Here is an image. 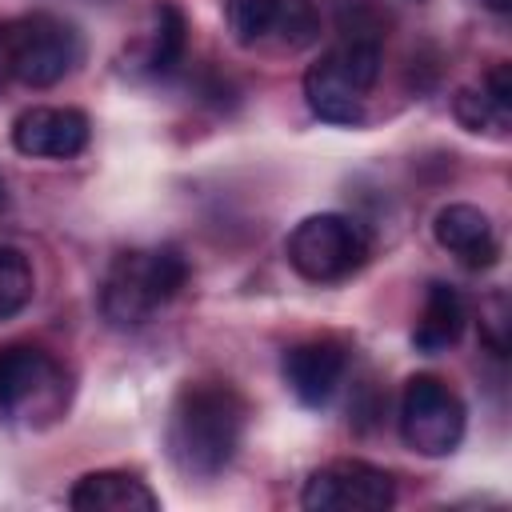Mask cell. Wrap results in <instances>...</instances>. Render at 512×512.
<instances>
[{"instance_id":"6da1fadb","label":"cell","mask_w":512,"mask_h":512,"mask_svg":"<svg viewBox=\"0 0 512 512\" xmlns=\"http://www.w3.org/2000/svg\"><path fill=\"white\" fill-rule=\"evenodd\" d=\"M248 404L228 380H188L164 424V448L180 476L188 480H212L220 476L240 444H244Z\"/></svg>"},{"instance_id":"7a4b0ae2","label":"cell","mask_w":512,"mask_h":512,"mask_svg":"<svg viewBox=\"0 0 512 512\" xmlns=\"http://www.w3.org/2000/svg\"><path fill=\"white\" fill-rule=\"evenodd\" d=\"M188 284V260L180 248H128L120 252L100 284V312L112 328H140Z\"/></svg>"},{"instance_id":"3957f363","label":"cell","mask_w":512,"mask_h":512,"mask_svg":"<svg viewBox=\"0 0 512 512\" xmlns=\"http://www.w3.org/2000/svg\"><path fill=\"white\" fill-rule=\"evenodd\" d=\"M380 40L340 36L308 72H304V100L312 116L328 124L356 128L368 116V96L380 80Z\"/></svg>"},{"instance_id":"277c9868","label":"cell","mask_w":512,"mask_h":512,"mask_svg":"<svg viewBox=\"0 0 512 512\" xmlns=\"http://www.w3.org/2000/svg\"><path fill=\"white\" fill-rule=\"evenodd\" d=\"M72 404L64 364L36 344H8L0 352V412L24 428H52Z\"/></svg>"},{"instance_id":"5b68a950","label":"cell","mask_w":512,"mask_h":512,"mask_svg":"<svg viewBox=\"0 0 512 512\" xmlns=\"http://www.w3.org/2000/svg\"><path fill=\"white\" fill-rule=\"evenodd\" d=\"M0 48H4L8 76L28 88L60 84L64 76L76 72L80 56H84L76 24H68L64 16H52V12H28V16L0 24Z\"/></svg>"},{"instance_id":"8992f818","label":"cell","mask_w":512,"mask_h":512,"mask_svg":"<svg viewBox=\"0 0 512 512\" xmlns=\"http://www.w3.org/2000/svg\"><path fill=\"white\" fill-rule=\"evenodd\" d=\"M368 252H372V240H368L364 224L344 216V212L304 216L288 232V244H284L292 272L312 280V284L348 280L352 272H360L368 264Z\"/></svg>"},{"instance_id":"52a82bcc","label":"cell","mask_w":512,"mask_h":512,"mask_svg":"<svg viewBox=\"0 0 512 512\" xmlns=\"http://www.w3.org/2000/svg\"><path fill=\"white\" fill-rule=\"evenodd\" d=\"M464 400L448 388V380L432 372H416L404 380L400 392V436L420 456H448L464 440Z\"/></svg>"},{"instance_id":"ba28073f","label":"cell","mask_w":512,"mask_h":512,"mask_svg":"<svg viewBox=\"0 0 512 512\" xmlns=\"http://www.w3.org/2000/svg\"><path fill=\"white\" fill-rule=\"evenodd\" d=\"M300 504L312 512H384L396 504V480L368 460H328L304 480Z\"/></svg>"},{"instance_id":"9c48e42d","label":"cell","mask_w":512,"mask_h":512,"mask_svg":"<svg viewBox=\"0 0 512 512\" xmlns=\"http://www.w3.org/2000/svg\"><path fill=\"white\" fill-rule=\"evenodd\" d=\"M344 372H348V348L336 336L296 340L292 348H284L280 360V376L304 408H324L344 384Z\"/></svg>"},{"instance_id":"30bf717a","label":"cell","mask_w":512,"mask_h":512,"mask_svg":"<svg viewBox=\"0 0 512 512\" xmlns=\"http://www.w3.org/2000/svg\"><path fill=\"white\" fill-rule=\"evenodd\" d=\"M92 124L80 108H56L40 104L16 116L12 124V148L32 160H72L88 148Z\"/></svg>"},{"instance_id":"8fae6325","label":"cell","mask_w":512,"mask_h":512,"mask_svg":"<svg viewBox=\"0 0 512 512\" xmlns=\"http://www.w3.org/2000/svg\"><path fill=\"white\" fill-rule=\"evenodd\" d=\"M432 236L464 268H492L496 256H500L496 228H492L488 212L476 208V204H444L432 216Z\"/></svg>"},{"instance_id":"7c38bea8","label":"cell","mask_w":512,"mask_h":512,"mask_svg":"<svg viewBox=\"0 0 512 512\" xmlns=\"http://www.w3.org/2000/svg\"><path fill=\"white\" fill-rule=\"evenodd\" d=\"M68 504L76 512H156L160 508V496L152 492V484L140 472H128V468H96V472H84L72 484Z\"/></svg>"},{"instance_id":"4fadbf2b","label":"cell","mask_w":512,"mask_h":512,"mask_svg":"<svg viewBox=\"0 0 512 512\" xmlns=\"http://www.w3.org/2000/svg\"><path fill=\"white\" fill-rule=\"evenodd\" d=\"M184 48H188V20L172 0H164L148 16V28L132 52V60H136L132 68L148 72V76H172L184 60Z\"/></svg>"},{"instance_id":"5bb4252c","label":"cell","mask_w":512,"mask_h":512,"mask_svg":"<svg viewBox=\"0 0 512 512\" xmlns=\"http://www.w3.org/2000/svg\"><path fill=\"white\" fill-rule=\"evenodd\" d=\"M464 320H468V308H464V296L444 284V280H432L428 292H424V308H420V320L412 328V344L428 356H440L448 352L460 332H464Z\"/></svg>"},{"instance_id":"9a60e30c","label":"cell","mask_w":512,"mask_h":512,"mask_svg":"<svg viewBox=\"0 0 512 512\" xmlns=\"http://www.w3.org/2000/svg\"><path fill=\"white\" fill-rule=\"evenodd\" d=\"M452 116L460 120V128L480 132V136H496L504 140L512 128V100L492 96L484 84H468L452 96Z\"/></svg>"},{"instance_id":"2e32d148","label":"cell","mask_w":512,"mask_h":512,"mask_svg":"<svg viewBox=\"0 0 512 512\" xmlns=\"http://www.w3.org/2000/svg\"><path fill=\"white\" fill-rule=\"evenodd\" d=\"M320 40V12L312 0H276L272 4V28L264 48L272 52H304Z\"/></svg>"},{"instance_id":"e0dca14e","label":"cell","mask_w":512,"mask_h":512,"mask_svg":"<svg viewBox=\"0 0 512 512\" xmlns=\"http://www.w3.org/2000/svg\"><path fill=\"white\" fill-rule=\"evenodd\" d=\"M36 292V272L20 248L0 244V320H12L16 312L28 308Z\"/></svg>"},{"instance_id":"ac0fdd59","label":"cell","mask_w":512,"mask_h":512,"mask_svg":"<svg viewBox=\"0 0 512 512\" xmlns=\"http://www.w3.org/2000/svg\"><path fill=\"white\" fill-rule=\"evenodd\" d=\"M272 4L276 0H228L224 4V24L240 48H264L268 28H272Z\"/></svg>"},{"instance_id":"d6986e66","label":"cell","mask_w":512,"mask_h":512,"mask_svg":"<svg viewBox=\"0 0 512 512\" xmlns=\"http://www.w3.org/2000/svg\"><path fill=\"white\" fill-rule=\"evenodd\" d=\"M508 296L504 292H492L488 300H480V340L488 344L492 356H504L508 352Z\"/></svg>"},{"instance_id":"ffe728a7","label":"cell","mask_w":512,"mask_h":512,"mask_svg":"<svg viewBox=\"0 0 512 512\" xmlns=\"http://www.w3.org/2000/svg\"><path fill=\"white\" fill-rule=\"evenodd\" d=\"M480 8H488V12H508L512 8V0H476Z\"/></svg>"},{"instance_id":"44dd1931","label":"cell","mask_w":512,"mask_h":512,"mask_svg":"<svg viewBox=\"0 0 512 512\" xmlns=\"http://www.w3.org/2000/svg\"><path fill=\"white\" fill-rule=\"evenodd\" d=\"M8 208V184H4V176H0V212Z\"/></svg>"},{"instance_id":"7402d4cb","label":"cell","mask_w":512,"mask_h":512,"mask_svg":"<svg viewBox=\"0 0 512 512\" xmlns=\"http://www.w3.org/2000/svg\"><path fill=\"white\" fill-rule=\"evenodd\" d=\"M8 80V64H4V48H0V84Z\"/></svg>"}]
</instances>
